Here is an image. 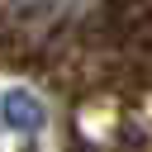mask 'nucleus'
I'll list each match as a JSON object with an SVG mask.
<instances>
[{
	"label": "nucleus",
	"instance_id": "f257e3e1",
	"mask_svg": "<svg viewBox=\"0 0 152 152\" xmlns=\"http://www.w3.org/2000/svg\"><path fill=\"white\" fill-rule=\"evenodd\" d=\"M0 128L14 138H38L48 128V104L28 86H0Z\"/></svg>",
	"mask_w": 152,
	"mask_h": 152
}]
</instances>
